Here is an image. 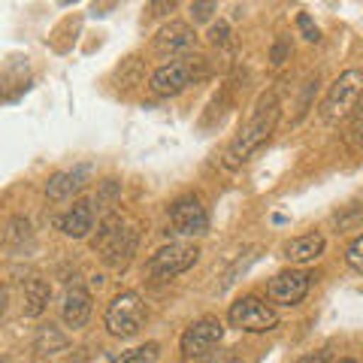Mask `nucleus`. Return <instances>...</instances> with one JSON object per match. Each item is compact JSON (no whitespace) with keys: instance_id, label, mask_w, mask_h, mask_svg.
Wrapping results in <instances>:
<instances>
[{"instance_id":"obj_8","label":"nucleus","mask_w":363,"mask_h":363,"mask_svg":"<svg viewBox=\"0 0 363 363\" xmlns=\"http://www.w3.org/2000/svg\"><path fill=\"white\" fill-rule=\"evenodd\" d=\"M221 339H224L221 318L203 315L188 327L185 333H182V354H185L188 360H200V357H206L212 348H218Z\"/></svg>"},{"instance_id":"obj_3","label":"nucleus","mask_w":363,"mask_h":363,"mask_svg":"<svg viewBox=\"0 0 363 363\" xmlns=\"http://www.w3.org/2000/svg\"><path fill=\"white\" fill-rule=\"evenodd\" d=\"M206 73H209L206 58L188 55V58H176V61L157 67V70L152 73V79H149V88L157 97H173V94H182L188 85L200 82Z\"/></svg>"},{"instance_id":"obj_5","label":"nucleus","mask_w":363,"mask_h":363,"mask_svg":"<svg viewBox=\"0 0 363 363\" xmlns=\"http://www.w3.org/2000/svg\"><path fill=\"white\" fill-rule=\"evenodd\" d=\"M104 324L112 336L118 339H133L143 330L145 324V303L136 291H121L118 297H112V303L106 306Z\"/></svg>"},{"instance_id":"obj_1","label":"nucleus","mask_w":363,"mask_h":363,"mask_svg":"<svg viewBox=\"0 0 363 363\" xmlns=\"http://www.w3.org/2000/svg\"><path fill=\"white\" fill-rule=\"evenodd\" d=\"M279 118H281V104L276 97V91H267V94L257 97V104L252 109L248 121L240 128V133L227 143V149L221 155V164L227 169H240L248 157H252L260 145H264L272 133L279 128Z\"/></svg>"},{"instance_id":"obj_10","label":"nucleus","mask_w":363,"mask_h":363,"mask_svg":"<svg viewBox=\"0 0 363 363\" xmlns=\"http://www.w3.org/2000/svg\"><path fill=\"white\" fill-rule=\"evenodd\" d=\"M312 288V276L303 269H285L276 272L267 285V297L279 306H297L306 300V294Z\"/></svg>"},{"instance_id":"obj_21","label":"nucleus","mask_w":363,"mask_h":363,"mask_svg":"<svg viewBox=\"0 0 363 363\" xmlns=\"http://www.w3.org/2000/svg\"><path fill=\"white\" fill-rule=\"evenodd\" d=\"M345 260H348V267H351V269L363 276V233L345 248Z\"/></svg>"},{"instance_id":"obj_27","label":"nucleus","mask_w":363,"mask_h":363,"mask_svg":"<svg viewBox=\"0 0 363 363\" xmlns=\"http://www.w3.org/2000/svg\"><path fill=\"white\" fill-rule=\"evenodd\" d=\"M303 363H327V357H324V354H318V357H306Z\"/></svg>"},{"instance_id":"obj_4","label":"nucleus","mask_w":363,"mask_h":363,"mask_svg":"<svg viewBox=\"0 0 363 363\" xmlns=\"http://www.w3.org/2000/svg\"><path fill=\"white\" fill-rule=\"evenodd\" d=\"M136 242H140V233L133 227H124L118 215H109V218L100 224L97 233V252L104 257V264L112 269H124L130 264V257L136 252Z\"/></svg>"},{"instance_id":"obj_23","label":"nucleus","mask_w":363,"mask_h":363,"mask_svg":"<svg viewBox=\"0 0 363 363\" xmlns=\"http://www.w3.org/2000/svg\"><path fill=\"white\" fill-rule=\"evenodd\" d=\"M212 13H218V4H191V18L194 21H209Z\"/></svg>"},{"instance_id":"obj_16","label":"nucleus","mask_w":363,"mask_h":363,"mask_svg":"<svg viewBox=\"0 0 363 363\" xmlns=\"http://www.w3.org/2000/svg\"><path fill=\"white\" fill-rule=\"evenodd\" d=\"M52 300V285L40 276H30L21 281V312L28 318H40L45 309H49Z\"/></svg>"},{"instance_id":"obj_14","label":"nucleus","mask_w":363,"mask_h":363,"mask_svg":"<svg viewBox=\"0 0 363 363\" xmlns=\"http://www.w3.org/2000/svg\"><path fill=\"white\" fill-rule=\"evenodd\" d=\"M324 236L321 233H303V236H294V240L285 242L281 255H285L288 264H297V267H306V264H315L318 257L324 255Z\"/></svg>"},{"instance_id":"obj_7","label":"nucleus","mask_w":363,"mask_h":363,"mask_svg":"<svg viewBox=\"0 0 363 363\" xmlns=\"http://www.w3.org/2000/svg\"><path fill=\"white\" fill-rule=\"evenodd\" d=\"M197 260H200V248L194 242H169L152 255L149 272L155 279H176L182 272H188Z\"/></svg>"},{"instance_id":"obj_24","label":"nucleus","mask_w":363,"mask_h":363,"mask_svg":"<svg viewBox=\"0 0 363 363\" xmlns=\"http://www.w3.org/2000/svg\"><path fill=\"white\" fill-rule=\"evenodd\" d=\"M288 55H291V45H288V40H279L276 43V49H272V64H285V58H288Z\"/></svg>"},{"instance_id":"obj_17","label":"nucleus","mask_w":363,"mask_h":363,"mask_svg":"<svg viewBox=\"0 0 363 363\" xmlns=\"http://www.w3.org/2000/svg\"><path fill=\"white\" fill-rule=\"evenodd\" d=\"M70 348V336H67L61 327L55 324H45V327H37V333H33V351L37 354H61V351Z\"/></svg>"},{"instance_id":"obj_6","label":"nucleus","mask_w":363,"mask_h":363,"mask_svg":"<svg viewBox=\"0 0 363 363\" xmlns=\"http://www.w3.org/2000/svg\"><path fill=\"white\" fill-rule=\"evenodd\" d=\"M227 321L242 333H267V330H276L279 327V315L260 297H240L227 309Z\"/></svg>"},{"instance_id":"obj_22","label":"nucleus","mask_w":363,"mask_h":363,"mask_svg":"<svg viewBox=\"0 0 363 363\" xmlns=\"http://www.w3.org/2000/svg\"><path fill=\"white\" fill-rule=\"evenodd\" d=\"M297 28H300V33H303V37L309 40V43L321 40V28L315 25V18H312L309 13H300V16H297Z\"/></svg>"},{"instance_id":"obj_25","label":"nucleus","mask_w":363,"mask_h":363,"mask_svg":"<svg viewBox=\"0 0 363 363\" xmlns=\"http://www.w3.org/2000/svg\"><path fill=\"white\" fill-rule=\"evenodd\" d=\"M173 9H176L173 0H164V4H149V13L152 16H164V13H173Z\"/></svg>"},{"instance_id":"obj_20","label":"nucleus","mask_w":363,"mask_h":363,"mask_svg":"<svg viewBox=\"0 0 363 363\" xmlns=\"http://www.w3.org/2000/svg\"><path fill=\"white\" fill-rule=\"evenodd\" d=\"M209 43L218 45V49H230L233 40H230V25L227 21H218V25L209 28Z\"/></svg>"},{"instance_id":"obj_13","label":"nucleus","mask_w":363,"mask_h":363,"mask_svg":"<svg viewBox=\"0 0 363 363\" xmlns=\"http://www.w3.org/2000/svg\"><path fill=\"white\" fill-rule=\"evenodd\" d=\"M61 233L70 236V240H85V236L94 230V203L91 200H76L70 209L61 215Z\"/></svg>"},{"instance_id":"obj_18","label":"nucleus","mask_w":363,"mask_h":363,"mask_svg":"<svg viewBox=\"0 0 363 363\" xmlns=\"http://www.w3.org/2000/svg\"><path fill=\"white\" fill-rule=\"evenodd\" d=\"M157 357H161V345H157V342H145L140 348L121 351V354L116 360H109V363H155Z\"/></svg>"},{"instance_id":"obj_15","label":"nucleus","mask_w":363,"mask_h":363,"mask_svg":"<svg viewBox=\"0 0 363 363\" xmlns=\"http://www.w3.org/2000/svg\"><path fill=\"white\" fill-rule=\"evenodd\" d=\"M88 173H91V169L85 164L73 167V169H64V173H55L49 182H45V197L55 200V203H58V200H70L76 191L85 188Z\"/></svg>"},{"instance_id":"obj_12","label":"nucleus","mask_w":363,"mask_h":363,"mask_svg":"<svg viewBox=\"0 0 363 363\" xmlns=\"http://www.w3.org/2000/svg\"><path fill=\"white\" fill-rule=\"evenodd\" d=\"M91 318V294L82 285H67L61 300V321L70 330H82Z\"/></svg>"},{"instance_id":"obj_26","label":"nucleus","mask_w":363,"mask_h":363,"mask_svg":"<svg viewBox=\"0 0 363 363\" xmlns=\"http://www.w3.org/2000/svg\"><path fill=\"white\" fill-rule=\"evenodd\" d=\"M354 140H357V145H363V104L354 112Z\"/></svg>"},{"instance_id":"obj_2","label":"nucleus","mask_w":363,"mask_h":363,"mask_svg":"<svg viewBox=\"0 0 363 363\" xmlns=\"http://www.w3.org/2000/svg\"><path fill=\"white\" fill-rule=\"evenodd\" d=\"M360 100H363V70L351 67V70L339 73V79H333V85L327 88L321 106H318V118L324 124H339L360 109Z\"/></svg>"},{"instance_id":"obj_19","label":"nucleus","mask_w":363,"mask_h":363,"mask_svg":"<svg viewBox=\"0 0 363 363\" xmlns=\"http://www.w3.org/2000/svg\"><path fill=\"white\" fill-rule=\"evenodd\" d=\"M6 242L18 248V245H25L30 242V221L28 218H21V215H16L13 221H9V230H6Z\"/></svg>"},{"instance_id":"obj_11","label":"nucleus","mask_w":363,"mask_h":363,"mask_svg":"<svg viewBox=\"0 0 363 363\" xmlns=\"http://www.w3.org/2000/svg\"><path fill=\"white\" fill-rule=\"evenodd\" d=\"M197 45V30L185 25V21H169V25H164L161 30L155 33V52L161 55H182V58H188V52Z\"/></svg>"},{"instance_id":"obj_9","label":"nucleus","mask_w":363,"mask_h":363,"mask_svg":"<svg viewBox=\"0 0 363 363\" xmlns=\"http://www.w3.org/2000/svg\"><path fill=\"white\" fill-rule=\"evenodd\" d=\"M169 224L182 236H203L209 233V212L197 194H185L169 203Z\"/></svg>"}]
</instances>
